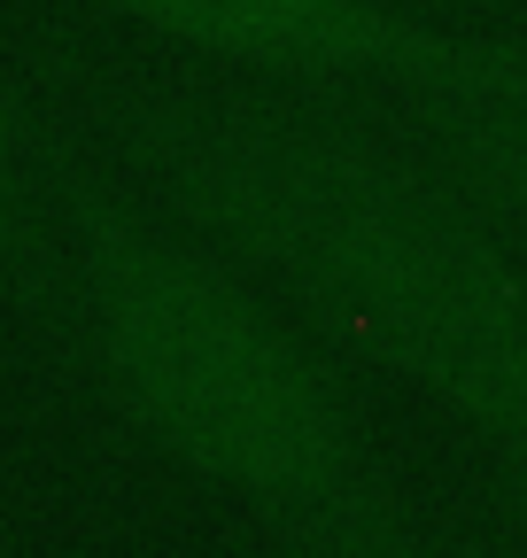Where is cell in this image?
Here are the masks:
<instances>
[{"instance_id":"cell-2","label":"cell","mask_w":527,"mask_h":558,"mask_svg":"<svg viewBox=\"0 0 527 558\" xmlns=\"http://www.w3.org/2000/svg\"><path fill=\"white\" fill-rule=\"evenodd\" d=\"M54 202L71 341L171 465L248 505L295 558H442L372 458L326 341L256 271L140 202L71 124H54Z\"/></svg>"},{"instance_id":"cell-6","label":"cell","mask_w":527,"mask_h":558,"mask_svg":"<svg viewBox=\"0 0 527 558\" xmlns=\"http://www.w3.org/2000/svg\"><path fill=\"white\" fill-rule=\"evenodd\" d=\"M442 558H474V550H442Z\"/></svg>"},{"instance_id":"cell-3","label":"cell","mask_w":527,"mask_h":558,"mask_svg":"<svg viewBox=\"0 0 527 558\" xmlns=\"http://www.w3.org/2000/svg\"><path fill=\"white\" fill-rule=\"evenodd\" d=\"M86 9L310 101L388 94L404 101V117H419L527 86V39L450 32L412 16L404 0H86Z\"/></svg>"},{"instance_id":"cell-4","label":"cell","mask_w":527,"mask_h":558,"mask_svg":"<svg viewBox=\"0 0 527 558\" xmlns=\"http://www.w3.org/2000/svg\"><path fill=\"white\" fill-rule=\"evenodd\" d=\"M0 288L39 333H71V241L54 202V117L0 47Z\"/></svg>"},{"instance_id":"cell-1","label":"cell","mask_w":527,"mask_h":558,"mask_svg":"<svg viewBox=\"0 0 527 558\" xmlns=\"http://www.w3.org/2000/svg\"><path fill=\"white\" fill-rule=\"evenodd\" d=\"M54 124L186 233L256 271L326 349L427 396L527 481V271L504 226L404 140L310 94L39 54Z\"/></svg>"},{"instance_id":"cell-5","label":"cell","mask_w":527,"mask_h":558,"mask_svg":"<svg viewBox=\"0 0 527 558\" xmlns=\"http://www.w3.org/2000/svg\"><path fill=\"white\" fill-rule=\"evenodd\" d=\"M404 148L497 226H527V86H512L504 101L419 109L404 124Z\"/></svg>"}]
</instances>
